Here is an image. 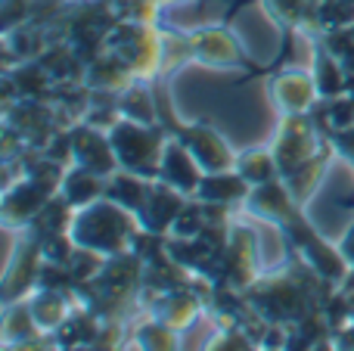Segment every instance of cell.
I'll list each match as a JSON object with an SVG mask.
<instances>
[{
	"mask_svg": "<svg viewBox=\"0 0 354 351\" xmlns=\"http://www.w3.org/2000/svg\"><path fill=\"white\" fill-rule=\"evenodd\" d=\"M137 234H140V218L109 196L78 209L72 221V240L78 246L106 255V258L118 252H128L134 246Z\"/></svg>",
	"mask_w": 354,
	"mask_h": 351,
	"instance_id": "6da1fadb",
	"label": "cell"
},
{
	"mask_svg": "<svg viewBox=\"0 0 354 351\" xmlns=\"http://www.w3.org/2000/svg\"><path fill=\"white\" fill-rule=\"evenodd\" d=\"M187 47H189V66L202 68H221V72H243L236 84H245L249 78H261L264 66L249 56L236 35L230 31L227 22L199 25V28L187 31Z\"/></svg>",
	"mask_w": 354,
	"mask_h": 351,
	"instance_id": "7a4b0ae2",
	"label": "cell"
},
{
	"mask_svg": "<svg viewBox=\"0 0 354 351\" xmlns=\"http://www.w3.org/2000/svg\"><path fill=\"white\" fill-rule=\"evenodd\" d=\"M106 50L134 72V78H162L165 62V28L149 22H115L106 35Z\"/></svg>",
	"mask_w": 354,
	"mask_h": 351,
	"instance_id": "3957f363",
	"label": "cell"
},
{
	"mask_svg": "<svg viewBox=\"0 0 354 351\" xmlns=\"http://www.w3.org/2000/svg\"><path fill=\"white\" fill-rule=\"evenodd\" d=\"M168 137L171 134H168V128L162 122L140 124V122H131V118H118L109 128V140L115 146L118 168L143 174L149 180L159 178V165H162V155H165Z\"/></svg>",
	"mask_w": 354,
	"mask_h": 351,
	"instance_id": "277c9868",
	"label": "cell"
},
{
	"mask_svg": "<svg viewBox=\"0 0 354 351\" xmlns=\"http://www.w3.org/2000/svg\"><path fill=\"white\" fill-rule=\"evenodd\" d=\"M280 236L286 240V249L299 252L301 258H305L317 274H324L330 283H336V286L345 283L351 265L345 261V255L339 252V243H336V246H333V243H326L324 234H320V230L308 221L305 209H299L286 224H283Z\"/></svg>",
	"mask_w": 354,
	"mask_h": 351,
	"instance_id": "5b68a950",
	"label": "cell"
},
{
	"mask_svg": "<svg viewBox=\"0 0 354 351\" xmlns=\"http://www.w3.org/2000/svg\"><path fill=\"white\" fill-rule=\"evenodd\" d=\"M208 290L212 286L205 280H199L193 286H177V290H168V292H140V305L137 308L159 317L162 323L174 327L180 336H187L208 314V302H205Z\"/></svg>",
	"mask_w": 354,
	"mask_h": 351,
	"instance_id": "8992f818",
	"label": "cell"
},
{
	"mask_svg": "<svg viewBox=\"0 0 354 351\" xmlns=\"http://www.w3.org/2000/svg\"><path fill=\"white\" fill-rule=\"evenodd\" d=\"M324 143H326V134L317 128L311 112H295V115H280L270 149H274L277 165H280V174H283L289 168L301 165L305 159H311Z\"/></svg>",
	"mask_w": 354,
	"mask_h": 351,
	"instance_id": "52a82bcc",
	"label": "cell"
},
{
	"mask_svg": "<svg viewBox=\"0 0 354 351\" xmlns=\"http://www.w3.org/2000/svg\"><path fill=\"white\" fill-rule=\"evenodd\" d=\"M44 265V252H41V240L31 236L28 230H22L12 246L10 258H6V271L0 280V302H22L31 290L37 286V271Z\"/></svg>",
	"mask_w": 354,
	"mask_h": 351,
	"instance_id": "ba28073f",
	"label": "cell"
},
{
	"mask_svg": "<svg viewBox=\"0 0 354 351\" xmlns=\"http://www.w3.org/2000/svg\"><path fill=\"white\" fill-rule=\"evenodd\" d=\"M171 137H177L193 153V159L202 165V171H227V168L236 165V149L227 143V137L208 118L180 122V128Z\"/></svg>",
	"mask_w": 354,
	"mask_h": 351,
	"instance_id": "9c48e42d",
	"label": "cell"
},
{
	"mask_svg": "<svg viewBox=\"0 0 354 351\" xmlns=\"http://www.w3.org/2000/svg\"><path fill=\"white\" fill-rule=\"evenodd\" d=\"M261 274H264L261 271V249H258L255 230L245 221L233 218L230 240H227V255H224V283L245 292Z\"/></svg>",
	"mask_w": 354,
	"mask_h": 351,
	"instance_id": "30bf717a",
	"label": "cell"
},
{
	"mask_svg": "<svg viewBox=\"0 0 354 351\" xmlns=\"http://www.w3.org/2000/svg\"><path fill=\"white\" fill-rule=\"evenodd\" d=\"M3 124L16 128L31 149H44L50 143V137L56 131H62L56 106L50 99H37V97H19L16 103L3 106Z\"/></svg>",
	"mask_w": 354,
	"mask_h": 351,
	"instance_id": "8fae6325",
	"label": "cell"
},
{
	"mask_svg": "<svg viewBox=\"0 0 354 351\" xmlns=\"http://www.w3.org/2000/svg\"><path fill=\"white\" fill-rule=\"evenodd\" d=\"M268 97L280 115H295V112H311V106L320 99V93L317 84H314L311 68L289 66L268 75Z\"/></svg>",
	"mask_w": 354,
	"mask_h": 351,
	"instance_id": "7c38bea8",
	"label": "cell"
},
{
	"mask_svg": "<svg viewBox=\"0 0 354 351\" xmlns=\"http://www.w3.org/2000/svg\"><path fill=\"white\" fill-rule=\"evenodd\" d=\"M68 140H72V165L103 174V178L118 171V155L109 140V131L78 122L68 128Z\"/></svg>",
	"mask_w": 354,
	"mask_h": 351,
	"instance_id": "4fadbf2b",
	"label": "cell"
},
{
	"mask_svg": "<svg viewBox=\"0 0 354 351\" xmlns=\"http://www.w3.org/2000/svg\"><path fill=\"white\" fill-rule=\"evenodd\" d=\"M53 193L41 190L37 184H31L28 178H19L16 184L3 187V199H0V224L10 234H22L31 227L37 215L44 211V205L50 202Z\"/></svg>",
	"mask_w": 354,
	"mask_h": 351,
	"instance_id": "5bb4252c",
	"label": "cell"
},
{
	"mask_svg": "<svg viewBox=\"0 0 354 351\" xmlns=\"http://www.w3.org/2000/svg\"><path fill=\"white\" fill-rule=\"evenodd\" d=\"M299 209H305V205L295 202V196L289 193V187L283 184V178L252 187L249 196H245V202H243V211H245V215L255 218V221L274 224L277 230H280L283 224H286Z\"/></svg>",
	"mask_w": 354,
	"mask_h": 351,
	"instance_id": "9a60e30c",
	"label": "cell"
},
{
	"mask_svg": "<svg viewBox=\"0 0 354 351\" xmlns=\"http://www.w3.org/2000/svg\"><path fill=\"white\" fill-rule=\"evenodd\" d=\"M189 196H183L180 190H174V187H168L165 180L156 178L153 187H149L147 193V202L140 205V211H137V218H140V227L143 230H153V234H171V224L174 218L180 215V209L187 205Z\"/></svg>",
	"mask_w": 354,
	"mask_h": 351,
	"instance_id": "2e32d148",
	"label": "cell"
},
{
	"mask_svg": "<svg viewBox=\"0 0 354 351\" xmlns=\"http://www.w3.org/2000/svg\"><path fill=\"white\" fill-rule=\"evenodd\" d=\"M333 159H339V155H336V146H333V140L326 137V143L311 155V159H305L301 165H295V168H289V171L280 174L283 184L289 187V193L295 196V202H299V205L311 202V196L320 190V184H324L326 168L333 165Z\"/></svg>",
	"mask_w": 354,
	"mask_h": 351,
	"instance_id": "e0dca14e",
	"label": "cell"
},
{
	"mask_svg": "<svg viewBox=\"0 0 354 351\" xmlns=\"http://www.w3.org/2000/svg\"><path fill=\"white\" fill-rule=\"evenodd\" d=\"M202 174L205 171H202V165L193 159V153H189L177 137H168L165 155H162V165H159V180H165L168 187L180 190L183 196H193Z\"/></svg>",
	"mask_w": 354,
	"mask_h": 351,
	"instance_id": "ac0fdd59",
	"label": "cell"
},
{
	"mask_svg": "<svg viewBox=\"0 0 354 351\" xmlns=\"http://www.w3.org/2000/svg\"><path fill=\"white\" fill-rule=\"evenodd\" d=\"M25 305L44 333H56L66 323V317L78 308V296H75V290H41L37 286L25 296Z\"/></svg>",
	"mask_w": 354,
	"mask_h": 351,
	"instance_id": "d6986e66",
	"label": "cell"
},
{
	"mask_svg": "<svg viewBox=\"0 0 354 351\" xmlns=\"http://www.w3.org/2000/svg\"><path fill=\"white\" fill-rule=\"evenodd\" d=\"M47 44H50V31L44 28L41 22H35V19H28V22L3 31V68H12V66H19V62L37 59Z\"/></svg>",
	"mask_w": 354,
	"mask_h": 351,
	"instance_id": "ffe728a7",
	"label": "cell"
},
{
	"mask_svg": "<svg viewBox=\"0 0 354 351\" xmlns=\"http://www.w3.org/2000/svg\"><path fill=\"white\" fill-rule=\"evenodd\" d=\"M252 184L236 171V168H227V171H205L196 187L193 196L202 202H221V205H243L249 196Z\"/></svg>",
	"mask_w": 354,
	"mask_h": 351,
	"instance_id": "44dd1931",
	"label": "cell"
},
{
	"mask_svg": "<svg viewBox=\"0 0 354 351\" xmlns=\"http://www.w3.org/2000/svg\"><path fill=\"white\" fill-rule=\"evenodd\" d=\"M308 37H311V75H314V84H317V93L320 97H339V93H345L348 72L339 62V56L317 35H308Z\"/></svg>",
	"mask_w": 354,
	"mask_h": 351,
	"instance_id": "7402d4cb",
	"label": "cell"
},
{
	"mask_svg": "<svg viewBox=\"0 0 354 351\" xmlns=\"http://www.w3.org/2000/svg\"><path fill=\"white\" fill-rule=\"evenodd\" d=\"M118 112L122 118L140 124H156L159 122V93H156V81L134 78L122 93H118Z\"/></svg>",
	"mask_w": 354,
	"mask_h": 351,
	"instance_id": "603a6c76",
	"label": "cell"
},
{
	"mask_svg": "<svg viewBox=\"0 0 354 351\" xmlns=\"http://www.w3.org/2000/svg\"><path fill=\"white\" fill-rule=\"evenodd\" d=\"M131 81H134V72L118 56H112L109 50H103L93 62H87L84 84L97 93H122Z\"/></svg>",
	"mask_w": 354,
	"mask_h": 351,
	"instance_id": "cb8c5ba5",
	"label": "cell"
},
{
	"mask_svg": "<svg viewBox=\"0 0 354 351\" xmlns=\"http://www.w3.org/2000/svg\"><path fill=\"white\" fill-rule=\"evenodd\" d=\"M131 348H143V351H171L183 348V336L174 327L162 323L159 317L143 311L134 323H131V336H128Z\"/></svg>",
	"mask_w": 354,
	"mask_h": 351,
	"instance_id": "d4e9b609",
	"label": "cell"
},
{
	"mask_svg": "<svg viewBox=\"0 0 354 351\" xmlns=\"http://www.w3.org/2000/svg\"><path fill=\"white\" fill-rule=\"evenodd\" d=\"M37 62L50 72L53 84L56 81H84V72H87V62L81 59L78 50H75L66 37L50 41L47 47H44V53L37 56Z\"/></svg>",
	"mask_w": 354,
	"mask_h": 351,
	"instance_id": "484cf974",
	"label": "cell"
},
{
	"mask_svg": "<svg viewBox=\"0 0 354 351\" xmlns=\"http://www.w3.org/2000/svg\"><path fill=\"white\" fill-rule=\"evenodd\" d=\"M264 16L283 31H311L317 0H258Z\"/></svg>",
	"mask_w": 354,
	"mask_h": 351,
	"instance_id": "4316f807",
	"label": "cell"
},
{
	"mask_svg": "<svg viewBox=\"0 0 354 351\" xmlns=\"http://www.w3.org/2000/svg\"><path fill=\"white\" fill-rule=\"evenodd\" d=\"M59 196L78 211V209H84V205H91V202H97V199L106 196V178L103 174L87 171V168L68 165L66 178H62V187H59Z\"/></svg>",
	"mask_w": 354,
	"mask_h": 351,
	"instance_id": "83f0119b",
	"label": "cell"
},
{
	"mask_svg": "<svg viewBox=\"0 0 354 351\" xmlns=\"http://www.w3.org/2000/svg\"><path fill=\"white\" fill-rule=\"evenodd\" d=\"M199 283L189 267H183L180 261H174L171 255L159 261H149L143 265V290L140 292H168V290H177V286H193Z\"/></svg>",
	"mask_w": 354,
	"mask_h": 351,
	"instance_id": "f1b7e54d",
	"label": "cell"
},
{
	"mask_svg": "<svg viewBox=\"0 0 354 351\" xmlns=\"http://www.w3.org/2000/svg\"><path fill=\"white\" fill-rule=\"evenodd\" d=\"M149 187H153V180H149V178L118 168L115 174H109V178H106V196L115 199L118 205H124V209H131L137 215V211H140V205L147 202Z\"/></svg>",
	"mask_w": 354,
	"mask_h": 351,
	"instance_id": "f546056e",
	"label": "cell"
},
{
	"mask_svg": "<svg viewBox=\"0 0 354 351\" xmlns=\"http://www.w3.org/2000/svg\"><path fill=\"white\" fill-rule=\"evenodd\" d=\"M233 168H236L252 187L280 178V165H277V155L270 146H252V149L236 153V165Z\"/></svg>",
	"mask_w": 354,
	"mask_h": 351,
	"instance_id": "4dcf8cb0",
	"label": "cell"
},
{
	"mask_svg": "<svg viewBox=\"0 0 354 351\" xmlns=\"http://www.w3.org/2000/svg\"><path fill=\"white\" fill-rule=\"evenodd\" d=\"M72 221H75V209L66 202V199L56 193L50 196V202L44 205V211L31 221L28 234L37 236V240H47V236H56V234H72Z\"/></svg>",
	"mask_w": 354,
	"mask_h": 351,
	"instance_id": "1f68e13d",
	"label": "cell"
},
{
	"mask_svg": "<svg viewBox=\"0 0 354 351\" xmlns=\"http://www.w3.org/2000/svg\"><path fill=\"white\" fill-rule=\"evenodd\" d=\"M3 72L12 78V84H16L19 97H37V99H47L50 87H53V78H50V72H47V68H44L37 59L19 62V66L3 68Z\"/></svg>",
	"mask_w": 354,
	"mask_h": 351,
	"instance_id": "d6a6232c",
	"label": "cell"
},
{
	"mask_svg": "<svg viewBox=\"0 0 354 351\" xmlns=\"http://www.w3.org/2000/svg\"><path fill=\"white\" fill-rule=\"evenodd\" d=\"M354 25V0H317L314 25L305 35H326V31L351 28Z\"/></svg>",
	"mask_w": 354,
	"mask_h": 351,
	"instance_id": "836d02e7",
	"label": "cell"
},
{
	"mask_svg": "<svg viewBox=\"0 0 354 351\" xmlns=\"http://www.w3.org/2000/svg\"><path fill=\"white\" fill-rule=\"evenodd\" d=\"M199 348H208V351H249V348H258V345L239 323H214L212 336H208Z\"/></svg>",
	"mask_w": 354,
	"mask_h": 351,
	"instance_id": "e575fe53",
	"label": "cell"
},
{
	"mask_svg": "<svg viewBox=\"0 0 354 351\" xmlns=\"http://www.w3.org/2000/svg\"><path fill=\"white\" fill-rule=\"evenodd\" d=\"M118 22H149L162 25V0H109Z\"/></svg>",
	"mask_w": 354,
	"mask_h": 351,
	"instance_id": "d590c367",
	"label": "cell"
},
{
	"mask_svg": "<svg viewBox=\"0 0 354 351\" xmlns=\"http://www.w3.org/2000/svg\"><path fill=\"white\" fill-rule=\"evenodd\" d=\"M103 261H106V255L93 252V249H84V246H75L72 258L66 261L68 271H72V277H75V290H78V286H84V283H91V280L100 274Z\"/></svg>",
	"mask_w": 354,
	"mask_h": 351,
	"instance_id": "8d00e7d4",
	"label": "cell"
},
{
	"mask_svg": "<svg viewBox=\"0 0 354 351\" xmlns=\"http://www.w3.org/2000/svg\"><path fill=\"white\" fill-rule=\"evenodd\" d=\"M202 227H205V211H202V202L196 196H189L187 205L180 209V215L174 218L171 234L168 236H196V234H202Z\"/></svg>",
	"mask_w": 354,
	"mask_h": 351,
	"instance_id": "74e56055",
	"label": "cell"
},
{
	"mask_svg": "<svg viewBox=\"0 0 354 351\" xmlns=\"http://www.w3.org/2000/svg\"><path fill=\"white\" fill-rule=\"evenodd\" d=\"M37 0H0V31H10L16 25L28 22L35 16Z\"/></svg>",
	"mask_w": 354,
	"mask_h": 351,
	"instance_id": "f35d334b",
	"label": "cell"
},
{
	"mask_svg": "<svg viewBox=\"0 0 354 351\" xmlns=\"http://www.w3.org/2000/svg\"><path fill=\"white\" fill-rule=\"evenodd\" d=\"M330 140H333V146H336L339 159L348 162V165L354 168V124L351 128H342V131H333Z\"/></svg>",
	"mask_w": 354,
	"mask_h": 351,
	"instance_id": "ab89813d",
	"label": "cell"
},
{
	"mask_svg": "<svg viewBox=\"0 0 354 351\" xmlns=\"http://www.w3.org/2000/svg\"><path fill=\"white\" fill-rule=\"evenodd\" d=\"M249 3H258V0H227V6H224V12H221L218 22H233V16H236V12H243Z\"/></svg>",
	"mask_w": 354,
	"mask_h": 351,
	"instance_id": "60d3db41",
	"label": "cell"
},
{
	"mask_svg": "<svg viewBox=\"0 0 354 351\" xmlns=\"http://www.w3.org/2000/svg\"><path fill=\"white\" fill-rule=\"evenodd\" d=\"M339 252H342L345 261H348V265L354 267V224H351L348 230H345L342 240H339Z\"/></svg>",
	"mask_w": 354,
	"mask_h": 351,
	"instance_id": "b9f144b4",
	"label": "cell"
},
{
	"mask_svg": "<svg viewBox=\"0 0 354 351\" xmlns=\"http://www.w3.org/2000/svg\"><path fill=\"white\" fill-rule=\"evenodd\" d=\"M336 348H354V321L336 333Z\"/></svg>",
	"mask_w": 354,
	"mask_h": 351,
	"instance_id": "7bdbcfd3",
	"label": "cell"
},
{
	"mask_svg": "<svg viewBox=\"0 0 354 351\" xmlns=\"http://www.w3.org/2000/svg\"><path fill=\"white\" fill-rule=\"evenodd\" d=\"M165 6H183V3H193V0H162Z\"/></svg>",
	"mask_w": 354,
	"mask_h": 351,
	"instance_id": "ee69618b",
	"label": "cell"
},
{
	"mask_svg": "<svg viewBox=\"0 0 354 351\" xmlns=\"http://www.w3.org/2000/svg\"><path fill=\"white\" fill-rule=\"evenodd\" d=\"M66 3H87V0H66Z\"/></svg>",
	"mask_w": 354,
	"mask_h": 351,
	"instance_id": "f6af8a7d",
	"label": "cell"
}]
</instances>
